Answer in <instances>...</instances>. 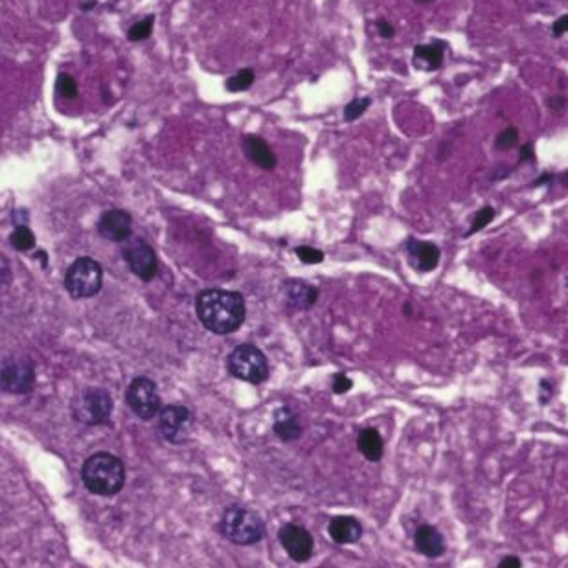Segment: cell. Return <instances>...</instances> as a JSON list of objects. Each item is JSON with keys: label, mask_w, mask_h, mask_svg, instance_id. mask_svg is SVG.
I'll use <instances>...</instances> for the list:
<instances>
[{"label": "cell", "mask_w": 568, "mask_h": 568, "mask_svg": "<svg viewBox=\"0 0 568 568\" xmlns=\"http://www.w3.org/2000/svg\"><path fill=\"white\" fill-rule=\"evenodd\" d=\"M196 313L201 324L215 335L235 333L245 322V300L235 291L204 289L197 294Z\"/></svg>", "instance_id": "6da1fadb"}, {"label": "cell", "mask_w": 568, "mask_h": 568, "mask_svg": "<svg viewBox=\"0 0 568 568\" xmlns=\"http://www.w3.org/2000/svg\"><path fill=\"white\" fill-rule=\"evenodd\" d=\"M81 480L91 493L113 497L120 493L126 484V467L115 454L96 453L81 467Z\"/></svg>", "instance_id": "7a4b0ae2"}, {"label": "cell", "mask_w": 568, "mask_h": 568, "mask_svg": "<svg viewBox=\"0 0 568 568\" xmlns=\"http://www.w3.org/2000/svg\"><path fill=\"white\" fill-rule=\"evenodd\" d=\"M219 528L226 539L241 546L256 545L265 534L263 521L243 506H232L224 511Z\"/></svg>", "instance_id": "3957f363"}, {"label": "cell", "mask_w": 568, "mask_h": 568, "mask_svg": "<svg viewBox=\"0 0 568 568\" xmlns=\"http://www.w3.org/2000/svg\"><path fill=\"white\" fill-rule=\"evenodd\" d=\"M230 375L250 385H261L269 379V361L258 346L239 344L230 351L226 361Z\"/></svg>", "instance_id": "277c9868"}, {"label": "cell", "mask_w": 568, "mask_h": 568, "mask_svg": "<svg viewBox=\"0 0 568 568\" xmlns=\"http://www.w3.org/2000/svg\"><path fill=\"white\" fill-rule=\"evenodd\" d=\"M104 269L92 258H78L64 274V287L72 298H92L102 291Z\"/></svg>", "instance_id": "5b68a950"}, {"label": "cell", "mask_w": 568, "mask_h": 568, "mask_svg": "<svg viewBox=\"0 0 568 568\" xmlns=\"http://www.w3.org/2000/svg\"><path fill=\"white\" fill-rule=\"evenodd\" d=\"M113 397L105 388H86L72 401V416L83 425H104L113 414Z\"/></svg>", "instance_id": "8992f818"}, {"label": "cell", "mask_w": 568, "mask_h": 568, "mask_svg": "<svg viewBox=\"0 0 568 568\" xmlns=\"http://www.w3.org/2000/svg\"><path fill=\"white\" fill-rule=\"evenodd\" d=\"M35 368L32 359L26 355L10 357L0 370V388L8 394L24 396L34 390Z\"/></svg>", "instance_id": "52a82bcc"}, {"label": "cell", "mask_w": 568, "mask_h": 568, "mask_svg": "<svg viewBox=\"0 0 568 568\" xmlns=\"http://www.w3.org/2000/svg\"><path fill=\"white\" fill-rule=\"evenodd\" d=\"M126 401L132 412L145 421L158 416L162 408L161 394L156 390V385L147 377L132 379L131 385L127 386Z\"/></svg>", "instance_id": "ba28073f"}, {"label": "cell", "mask_w": 568, "mask_h": 568, "mask_svg": "<svg viewBox=\"0 0 568 568\" xmlns=\"http://www.w3.org/2000/svg\"><path fill=\"white\" fill-rule=\"evenodd\" d=\"M121 256L132 274L138 276L142 281H151L158 272V259L155 250L142 237H129L127 241H123Z\"/></svg>", "instance_id": "9c48e42d"}, {"label": "cell", "mask_w": 568, "mask_h": 568, "mask_svg": "<svg viewBox=\"0 0 568 568\" xmlns=\"http://www.w3.org/2000/svg\"><path fill=\"white\" fill-rule=\"evenodd\" d=\"M193 427V416L182 405H167L158 412V429L164 440L173 445H180L188 440Z\"/></svg>", "instance_id": "30bf717a"}, {"label": "cell", "mask_w": 568, "mask_h": 568, "mask_svg": "<svg viewBox=\"0 0 568 568\" xmlns=\"http://www.w3.org/2000/svg\"><path fill=\"white\" fill-rule=\"evenodd\" d=\"M280 545L283 546V550L287 552V556L293 559L294 563H305L309 561L315 550V541L313 535L298 524H285L278 534Z\"/></svg>", "instance_id": "8fae6325"}, {"label": "cell", "mask_w": 568, "mask_h": 568, "mask_svg": "<svg viewBox=\"0 0 568 568\" xmlns=\"http://www.w3.org/2000/svg\"><path fill=\"white\" fill-rule=\"evenodd\" d=\"M98 232L102 237L115 243L127 241L132 234V217L131 213L120 208H113L99 217Z\"/></svg>", "instance_id": "7c38bea8"}, {"label": "cell", "mask_w": 568, "mask_h": 568, "mask_svg": "<svg viewBox=\"0 0 568 568\" xmlns=\"http://www.w3.org/2000/svg\"><path fill=\"white\" fill-rule=\"evenodd\" d=\"M408 263L412 265L418 272H431L440 263V248L431 241H418L408 239L407 241Z\"/></svg>", "instance_id": "4fadbf2b"}, {"label": "cell", "mask_w": 568, "mask_h": 568, "mask_svg": "<svg viewBox=\"0 0 568 568\" xmlns=\"http://www.w3.org/2000/svg\"><path fill=\"white\" fill-rule=\"evenodd\" d=\"M327 534L337 545H353L362 537V524L351 515H337L329 521Z\"/></svg>", "instance_id": "5bb4252c"}, {"label": "cell", "mask_w": 568, "mask_h": 568, "mask_svg": "<svg viewBox=\"0 0 568 568\" xmlns=\"http://www.w3.org/2000/svg\"><path fill=\"white\" fill-rule=\"evenodd\" d=\"M414 545H416V550L419 554H423L425 557H431V559H436V557L445 554V539L431 524H423V526H419L416 530Z\"/></svg>", "instance_id": "9a60e30c"}, {"label": "cell", "mask_w": 568, "mask_h": 568, "mask_svg": "<svg viewBox=\"0 0 568 568\" xmlns=\"http://www.w3.org/2000/svg\"><path fill=\"white\" fill-rule=\"evenodd\" d=\"M243 150H245V155L248 156V161L254 162L256 166L265 169V171L274 169L276 164H278L274 151L270 150V145L261 137L247 134L245 140H243Z\"/></svg>", "instance_id": "2e32d148"}, {"label": "cell", "mask_w": 568, "mask_h": 568, "mask_svg": "<svg viewBox=\"0 0 568 568\" xmlns=\"http://www.w3.org/2000/svg\"><path fill=\"white\" fill-rule=\"evenodd\" d=\"M285 300L293 309H309L318 298V289L305 283L304 280H287L283 285Z\"/></svg>", "instance_id": "e0dca14e"}, {"label": "cell", "mask_w": 568, "mask_h": 568, "mask_svg": "<svg viewBox=\"0 0 568 568\" xmlns=\"http://www.w3.org/2000/svg\"><path fill=\"white\" fill-rule=\"evenodd\" d=\"M445 43L434 40L431 45H418L414 48L412 63L418 70L432 72L438 70L443 63V52H445Z\"/></svg>", "instance_id": "ac0fdd59"}, {"label": "cell", "mask_w": 568, "mask_h": 568, "mask_svg": "<svg viewBox=\"0 0 568 568\" xmlns=\"http://www.w3.org/2000/svg\"><path fill=\"white\" fill-rule=\"evenodd\" d=\"M274 432L281 442H294L302 436L298 414L289 407H280L274 412Z\"/></svg>", "instance_id": "d6986e66"}, {"label": "cell", "mask_w": 568, "mask_h": 568, "mask_svg": "<svg viewBox=\"0 0 568 568\" xmlns=\"http://www.w3.org/2000/svg\"><path fill=\"white\" fill-rule=\"evenodd\" d=\"M357 447L361 451V454L368 462H379L383 458V453H385V442L383 438L379 434L377 429H362L357 436Z\"/></svg>", "instance_id": "ffe728a7"}, {"label": "cell", "mask_w": 568, "mask_h": 568, "mask_svg": "<svg viewBox=\"0 0 568 568\" xmlns=\"http://www.w3.org/2000/svg\"><path fill=\"white\" fill-rule=\"evenodd\" d=\"M254 80H256V74H254L252 69H241L234 75H230L224 86L228 92H243L248 91L254 85Z\"/></svg>", "instance_id": "44dd1931"}, {"label": "cell", "mask_w": 568, "mask_h": 568, "mask_svg": "<svg viewBox=\"0 0 568 568\" xmlns=\"http://www.w3.org/2000/svg\"><path fill=\"white\" fill-rule=\"evenodd\" d=\"M10 243L13 248H17L21 252L32 250L35 247V234L28 226H17V230L10 235Z\"/></svg>", "instance_id": "7402d4cb"}, {"label": "cell", "mask_w": 568, "mask_h": 568, "mask_svg": "<svg viewBox=\"0 0 568 568\" xmlns=\"http://www.w3.org/2000/svg\"><path fill=\"white\" fill-rule=\"evenodd\" d=\"M153 24H155V15H150V17L142 19L138 21L137 24H132L129 32H127V39L132 40V43H138V40H145L153 32Z\"/></svg>", "instance_id": "603a6c76"}, {"label": "cell", "mask_w": 568, "mask_h": 568, "mask_svg": "<svg viewBox=\"0 0 568 568\" xmlns=\"http://www.w3.org/2000/svg\"><path fill=\"white\" fill-rule=\"evenodd\" d=\"M495 219V208L491 206H484L480 208L477 213H475V217H473V223H471V228L469 232H467V237L473 234H477V232H480V230H484L486 226H488L491 221Z\"/></svg>", "instance_id": "cb8c5ba5"}, {"label": "cell", "mask_w": 568, "mask_h": 568, "mask_svg": "<svg viewBox=\"0 0 568 568\" xmlns=\"http://www.w3.org/2000/svg\"><path fill=\"white\" fill-rule=\"evenodd\" d=\"M56 88H58L59 96H63L67 99H74L78 96V81L70 74H64V72L58 75Z\"/></svg>", "instance_id": "d4e9b609"}, {"label": "cell", "mask_w": 568, "mask_h": 568, "mask_svg": "<svg viewBox=\"0 0 568 568\" xmlns=\"http://www.w3.org/2000/svg\"><path fill=\"white\" fill-rule=\"evenodd\" d=\"M519 144V131L517 127H506L504 131H500L495 138V147L499 151H508L513 145Z\"/></svg>", "instance_id": "484cf974"}, {"label": "cell", "mask_w": 568, "mask_h": 568, "mask_svg": "<svg viewBox=\"0 0 568 568\" xmlns=\"http://www.w3.org/2000/svg\"><path fill=\"white\" fill-rule=\"evenodd\" d=\"M370 104H372V99H370V98L351 99L350 104L344 107V120L346 121L357 120L359 116H362L364 113H366L368 107H370Z\"/></svg>", "instance_id": "4316f807"}, {"label": "cell", "mask_w": 568, "mask_h": 568, "mask_svg": "<svg viewBox=\"0 0 568 568\" xmlns=\"http://www.w3.org/2000/svg\"><path fill=\"white\" fill-rule=\"evenodd\" d=\"M294 252H296L300 261H304V263H307V265L322 263V261H324V254H322V250H318V248L298 247Z\"/></svg>", "instance_id": "83f0119b"}, {"label": "cell", "mask_w": 568, "mask_h": 568, "mask_svg": "<svg viewBox=\"0 0 568 568\" xmlns=\"http://www.w3.org/2000/svg\"><path fill=\"white\" fill-rule=\"evenodd\" d=\"M335 394H346L353 388V381L344 373H335L333 375V385H331Z\"/></svg>", "instance_id": "f1b7e54d"}, {"label": "cell", "mask_w": 568, "mask_h": 568, "mask_svg": "<svg viewBox=\"0 0 568 568\" xmlns=\"http://www.w3.org/2000/svg\"><path fill=\"white\" fill-rule=\"evenodd\" d=\"M377 32L383 39H392L396 35V28L388 21H385V19H379L377 21Z\"/></svg>", "instance_id": "f546056e"}, {"label": "cell", "mask_w": 568, "mask_h": 568, "mask_svg": "<svg viewBox=\"0 0 568 568\" xmlns=\"http://www.w3.org/2000/svg\"><path fill=\"white\" fill-rule=\"evenodd\" d=\"M568 32V15H563V17H559L554 23V26H552V34H554V37H561V35H565Z\"/></svg>", "instance_id": "4dcf8cb0"}, {"label": "cell", "mask_w": 568, "mask_h": 568, "mask_svg": "<svg viewBox=\"0 0 568 568\" xmlns=\"http://www.w3.org/2000/svg\"><path fill=\"white\" fill-rule=\"evenodd\" d=\"M534 162L535 161V150L534 144H524L521 147V162Z\"/></svg>", "instance_id": "1f68e13d"}, {"label": "cell", "mask_w": 568, "mask_h": 568, "mask_svg": "<svg viewBox=\"0 0 568 568\" xmlns=\"http://www.w3.org/2000/svg\"><path fill=\"white\" fill-rule=\"evenodd\" d=\"M552 394H554V388L548 381H541V403H548L550 401Z\"/></svg>", "instance_id": "d6a6232c"}, {"label": "cell", "mask_w": 568, "mask_h": 568, "mask_svg": "<svg viewBox=\"0 0 568 568\" xmlns=\"http://www.w3.org/2000/svg\"><path fill=\"white\" fill-rule=\"evenodd\" d=\"M500 568H519L521 567V559L517 556H508L499 563Z\"/></svg>", "instance_id": "836d02e7"}, {"label": "cell", "mask_w": 568, "mask_h": 568, "mask_svg": "<svg viewBox=\"0 0 568 568\" xmlns=\"http://www.w3.org/2000/svg\"><path fill=\"white\" fill-rule=\"evenodd\" d=\"M552 180H554V177H552L550 173H545V175H541V177L537 178L532 186H546V184H550Z\"/></svg>", "instance_id": "e575fe53"}, {"label": "cell", "mask_w": 568, "mask_h": 568, "mask_svg": "<svg viewBox=\"0 0 568 568\" xmlns=\"http://www.w3.org/2000/svg\"><path fill=\"white\" fill-rule=\"evenodd\" d=\"M563 104H565V99H563L561 96H557V98H552L550 99V109L552 110L563 109Z\"/></svg>", "instance_id": "d590c367"}, {"label": "cell", "mask_w": 568, "mask_h": 568, "mask_svg": "<svg viewBox=\"0 0 568 568\" xmlns=\"http://www.w3.org/2000/svg\"><path fill=\"white\" fill-rule=\"evenodd\" d=\"M96 6V0H86L85 4H81V10H92Z\"/></svg>", "instance_id": "8d00e7d4"}, {"label": "cell", "mask_w": 568, "mask_h": 568, "mask_svg": "<svg viewBox=\"0 0 568 568\" xmlns=\"http://www.w3.org/2000/svg\"><path fill=\"white\" fill-rule=\"evenodd\" d=\"M559 182H561L563 186L568 189V171H565L563 175H559Z\"/></svg>", "instance_id": "74e56055"}, {"label": "cell", "mask_w": 568, "mask_h": 568, "mask_svg": "<svg viewBox=\"0 0 568 568\" xmlns=\"http://www.w3.org/2000/svg\"><path fill=\"white\" fill-rule=\"evenodd\" d=\"M416 2H419V4H429V2H432V0H416Z\"/></svg>", "instance_id": "f35d334b"}]
</instances>
